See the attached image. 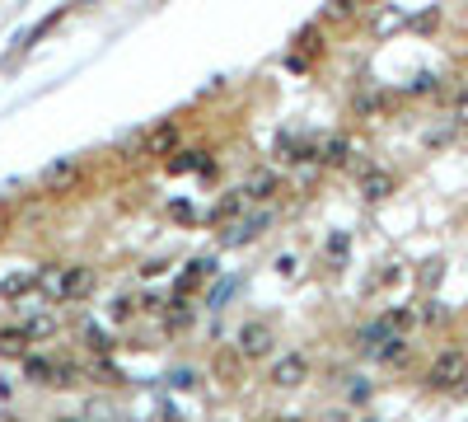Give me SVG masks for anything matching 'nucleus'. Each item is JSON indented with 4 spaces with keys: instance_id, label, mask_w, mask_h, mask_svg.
Wrapping results in <instances>:
<instances>
[{
    "instance_id": "nucleus-20",
    "label": "nucleus",
    "mask_w": 468,
    "mask_h": 422,
    "mask_svg": "<svg viewBox=\"0 0 468 422\" xmlns=\"http://www.w3.org/2000/svg\"><path fill=\"white\" fill-rule=\"evenodd\" d=\"M24 324H28L33 343H43V338H52V333H61V319H57L52 310H38V315H28Z\"/></svg>"
},
{
    "instance_id": "nucleus-3",
    "label": "nucleus",
    "mask_w": 468,
    "mask_h": 422,
    "mask_svg": "<svg viewBox=\"0 0 468 422\" xmlns=\"http://www.w3.org/2000/svg\"><path fill=\"white\" fill-rule=\"evenodd\" d=\"M24 380L38 385V389H66L80 380V366L66 362V356H43V352H28L24 356Z\"/></svg>"
},
{
    "instance_id": "nucleus-15",
    "label": "nucleus",
    "mask_w": 468,
    "mask_h": 422,
    "mask_svg": "<svg viewBox=\"0 0 468 422\" xmlns=\"http://www.w3.org/2000/svg\"><path fill=\"white\" fill-rule=\"evenodd\" d=\"M244 207H248V198H244V188H234V192H225L221 202H211V211H207V221L211 225H230V221H239L244 216Z\"/></svg>"
},
{
    "instance_id": "nucleus-13",
    "label": "nucleus",
    "mask_w": 468,
    "mask_h": 422,
    "mask_svg": "<svg viewBox=\"0 0 468 422\" xmlns=\"http://www.w3.org/2000/svg\"><path fill=\"white\" fill-rule=\"evenodd\" d=\"M408 356H412L408 333H389V338H384V343L370 352V362H379V366H408Z\"/></svg>"
},
{
    "instance_id": "nucleus-17",
    "label": "nucleus",
    "mask_w": 468,
    "mask_h": 422,
    "mask_svg": "<svg viewBox=\"0 0 468 422\" xmlns=\"http://www.w3.org/2000/svg\"><path fill=\"white\" fill-rule=\"evenodd\" d=\"M389 108V94H384L379 85H365L356 99H351V113H361V118H375V113Z\"/></svg>"
},
{
    "instance_id": "nucleus-29",
    "label": "nucleus",
    "mask_w": 468,
    "mask_h": 422,
    "mask_svg": "<svg viewBox=\"0 0 468 422\" xmlns=\"http://www.w3.org/2000/svg\"><path fill=\"white\" fill-rule=\"evenodd\" d=\"M365 5H375V0H365Z\"/></svg>"
},
{
    "instance_id": "nucleus-18",
    "label": "nucleus",
    "mask_w": 468,
    "mask_h": 422,
    "mask_svg": "<svg viewBox=\"0 0 468 422\" xmlns=\"http://www.w3.org/2000/svg\"><path fill=\"white\" fill-rule=\"evenodd\" d=\"M33 291H38V272H14V277H5L0 282V296L5 301H20V296H33Z\"/></svg>"
},
{
    "instance_id": "nucleus-11",
    "label": "nucleus",
    "mask_w": 468,
    "mask_h": 422,
    "mask_svg": "<svg viewBox=\"0 0 468 422\" xmlns=\"http://www.w3.org/2000/svg\"><path fill=\"white\" fill-rule=\"evenodd\" d=\"M80 184V160L66 155V160H52V165L43 169V192H66Z\"/></svg>"
},
{
    "instance_id": "nucleus-26",
    "label": "nucleus",
    "mask_w": 468,
    "mask_h": 422,
    "mask_svg": "<svg viewBox=\"0 0 468 422\" xmlns=\"http://www.w3.org/2000/svg\"><path fill=\"white\" fill-rule=\"evenodd\" d=\"M230 296H234V277H230V282H221V286L211 291V305H215V310H221V305H225Z\"/></svg>"
},
{
    "instance_id": "nucleus-1",
    "label": "nucleus",
    "mask_w": 468,
    "mask_h": 422,
    "mask_svg": "<svg viewBox=\"0 0 468 422\" xmlns=\"http://www.w3.org/2000/svg\"><path fill=\"white\" fill-rule=\"evenodd\" d=\"M94 286H98V272L85 263H47L38 272V291L52 305H80L94 296Z\"/></svg>"
},
{
    "instance_id": "nucleus-2",
    "label": "nucleus",
    "mask_w": 468,
    "mask_h": 422,
    "mask_svg": "<svg viewBox=\"0 0 468 422\" xmlns=\"http://www.w3.org/2000/svg\"><path fill=\"white\" fill-rule=\"evenodd\" d=\"M426 389H436V395H468V352L459 348L436 352V362L426 366Z\"/></svg>"
},
{
    "instance_id": "nucleus-23",
    "label": "nucleus",
    "mask_w": 468,
    "mask_h": 422,
    "mask_svg": "<svg viewBox=\"0 0 468 422\" xmlns=\"http://www.w3.org/2000/svg\"><path fill=\"white\" fill-rule=\"evenodd\" d=\"M347 249H351L347 235H332L328 249H324V263H328V268H342V263H347Z\"/></svg>"
},
{
    "instance_id": "nucleus-7",
    "label": "nucleus",
    "mask_w": 468,
    "mask_h": 422,
    "mask_svg": "<svg viewBox=\"0 0 468 422\" xmlns=\"http://www.w3.org/2000/svg\"><path fill=\"white\" fill-rule=\"evenodd\" d=\"M314 145H319V137H305V132H281L277 137V165H305V160H314Z\"/></svg>"
},
{
    "instance_id": "nucleus-5",
    "label": "nucleus",
    "mask_w": 468,
    "mask_h": 422,
    "mask_svg": "<svg viewBox=\"0 0 468 422\" xmlns=\"http://www.w3.org/2000/svg\"><path fill=\"white\" fill-rule=\"evenodd\" d=\"M272 221H277V211L267 207V202H258V211H248V216L230 221V235H225V245H248V239L267 235V225H272Z\"/></svg>"
},
{
    "instance_id": "nucleus-28",
    "label": "nucleus",
    "mask_w": 468,
    "mask_h": 422,
    "mask_svg": "<svg viewBox=\"0 0 468 422\" xmlns=\"http://www.w3.org/2000/svg\"><path fill=\"white\" fill-rule=\"evenodd\" d=\"M431 90H436V75H417L412 80V94H431Z\"/></svg>"
},
{
    "instance_id": "nucleus-14",
    "label": "nucleus",
    "mask_w": 468,
    "mask_h": 422,
    "mask_svg": "<svg viewBox=\"0 0 468 422\" xmlns=\"http://www.w3.org/2000/svg\"><path fill=\"white\" fill-rule=\"evenodd\" d=\"M314 160L328 165V169H342V165H351V141L347 137H324L319 145H314Z\"/></svg>"
},
{
    "instance_id": "nucleus-24",
    "label": "nucleus",
    "mask_w": 468,
    "mask_h": 422,
    "mask_svg": "<svg viewBox=\"0 0 468 422\" xmlns=\"http://www.w3.org/2000/svg\"><path fill=\"white\" fill-rule=\"evenodd\" d=\"M445 277V263L441 258H431V263H422V291H436V282Z\"/></svg>"
},
{
    "instance_id": "nucleus-8",
    "label": "nucleus",
    "mask_w": 468,
    "mask_h": 422,
    "mask_svg": "<svg viewBox=\"0 0 468 422\" xmlns=\"http://www.w3.org/2000/svg\"><path fill=\"white\" fill-rule=\"evenodd\" d=\"M272 389H300L309 380V356L305 352H291V356H281V362L272 366Z\"/></svg>"
},
{
    "instance_id": "nucleus-6",
    "label": "nucleus",
    "mask_w": 468,
    "mask_h": 422,
    "mask_svg": "<svg viewBox=\"0 0 468 422\" xmlns=\"http://www.w3.org/2000/svg\"><path fill=\"white\" fill-rule=\"evenodd\" d=\"M178 118H169V122H155L150 132L141 137V155H150V160H169L174 151H178Z\"/></svg>"
},
{
    "instance_id": "nucleus-22",
    "label": "nucleus",
    "mask_w": 468,
    "mask_h": 422,
    "mask_svg": "<svg viewBox=\"0 0 468 422\" xmlns=\"http://www.w3.org/2000/svg\"><path fill=\"white\" fill-rule=\"evenodd\" d=\"M351 14H356V0H328V5H324V20L328 24H347Z\"/></svg>"
},
{
    "instance_id": "nucleus-4",
    "label": "nucleus",
    "mask_w": 468,
    "mask_h": 422,
    "mask_svg": "<svg viewBox=\"0 0 468 422\" xmlns=\"http://www.w3.org/2000/svg\"><path fill=\"white\" fill-rule=\"evenodd\" d=\"M234 352H239V362H267V356L277 352V329L267 319L239 324V333H234Z\"/></svg>"
},
{
    "instance_id": "nucleus-27",
    "label": "nucleus",
    "mask_w": 468,
    "mask_h": 422,
    "mask_svg": "<svg viewBox=\"0 0 468 422\" xmlns=\"http://www.w3.org/2000/svg\"><path fill=\"white\" fill-rule=\"evenodd\" d=\"M90 348H94V352H113V338L98 333V329H90Z\"/></svg>"
},
{
    "instance_id": "nucleus-10",
    "label": "nucleus",
    "mask_w": 468,
    "mask_h": 422,
    "mask_svg": "<svg viewBox=\"0 0 468 422\" xmlns=\"http://www.w3.org/2000/svg\"><path fill=\"white\" fill-rule=\"evenodd\" d=\"M28 352H33L28 324H5V329H0V362H24Z\"/></svg>"
},
{
    "instance_id": "nucleus-16",
    "label": "nucleus",
    "mask_w": 468,
    "mask_h": 422,
    "mask_svg": "<svg viewBox=\"0 0 468 422\" xmlns=\"http://www.w3.org/2000/svg\"><path fill=\"white\" fill-rule=\"evenodd\" d=\"M207 277H215V258H192L188 272L178 277V291H174V296H192V291L202 286Z\"/></svg>"
},
{
    "instance_id": "nucleus-19",
    "label": "nucleus",
    "mask_w": 468,
    "mask_h": 422,
    "mask_svg": "<svg viewBox=\"0 0 468 422\" xmlns=\"http://www.w3.org/2000/svg\"><path fill=\"white\" fill-rule=\"evenodd\" d=\"M384 324H389L394 333H412L422 319H417V305H389V310H384Z\"/></svg>"
},
{
    "instance_id": "nucleus-25",
    "label": "nucleus",
    "mask_w": 468,
    "mask_h": 422,
    "mask_svg": "<svg viewBox=\"0 0 468 422\" xmlns=\"http://www.w3.org/2000/svg\"><path fill=\"white\" fill-rule=\"evenodd\" d=\"M449 118H455V127H468V85L455 94V104H449Z\"/></svg>"
},
{
    "instance_id": "nucleus-21",
    "label": "nucleus",
    "mask_w": 468,
    "mask_h": 422,
    "mask_svg": "<svg viewBox=\"0 0 468 422\" xmlns=\"http://www.w3.org/2000/svg\"><path fill=\"white\" fill-rule=\"evenodd\" d=\"M169 169L174 174H183V169H211V160H207V151H183V155L174 151L169 155Z\"/></svg>"
},
{
    "instance_id": "nucleus-9",
    "label": "nucleus",
    "mask_w": 468,
    "mask_h": 422,
    "mask_svg": "<svg viewBox=\"0 0 468 422\" xmlns=\"http://www.w3.org/2000/svg\"><path fill=\"white\" fill-rule=\"evenodd\" d=\"M394 188H398L394 169H384V165H365V169H361V198H365V202L394 198Z\"/></svg>"
},
{
    "instance_id": "nucleus-12",
    "label": "nucleus",
    "mask_w": 468,
    "mask_h": 422,
    "mask_svg": "<svg viewBox=\"0 0 468 422\" xmlns=\"http://www.w3.org/2000/svg\"><path fill=\"white\" fill-rule=\"evenodd\" d=\"M277 188H281V174H277V169H258V174L244 178V198H248V207H254V202H272Z\"/></svg>"
}]
</instances>
